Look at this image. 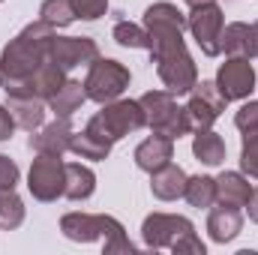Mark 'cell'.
Segmentation results:
<instances>
[{
    "label": "cell",
    "mask_w": 258,
    "mask_h": 255,
    "mask_svg": "<svg viewBox=\"0 0 258 255\" xmlns=\"http://www.w3.org/2000/svg\"><path fill=\"white\" fill-rule=\"evenodd\" d=\"M144 27L150 33V54L165 90H171L174 96L189 93L198 81V66L183 42L186 15L174 3L159 0L144 9Z\"/></svg>",
    "instance_id": "6da1fadb"
},
{
    "label": "cell",
    "mask_w": 258,
    "mask_h": 255,
    "mask_svg": "<svg viewBox=\"0 0 258 255\" xmlns=\"http://www.w3.org/2000/svg\"><path fill=\"white\" fill-rule=\"evenodd\" d=\"M51 36H54V27L39 18V21H30L15 39H9V45L0 51V84H3V90L18 87L21 81H27L48 60Z\"/></svg>",
    "instance_id": "7a4b0ae2"
},
{
    "label": "cell",
    "mask_w": 258,
    "mask_h": 255,
    "mask_svg": "<svg viewBox=\"0 0 258 255\" xmlns=\"http://www.w3.org/2000/svg\"><path fill=\"white\" fill-rule=\"evenodd\" d=\"M138 102L144 108V123L150 126V132L165 135L171 141H177V138H183V135L192 132L186 108H180L174 102V93L171 90H147Z\"/></svg>",
    "instance_id": "3957f363"
},
{
    "label": "cell",
    "mask_w": 258,
    "mask_h": 255,
    "mask_svg": "<svg viewBox=\"0 0 258 255\" xmlns=\"http://www.w3.org/2000/svg\"><path fill=\"white\" fill-rule=\"evenodd\" d=\"M144 123V108L138 99H114V102H105L99 114H93L87 120V129H93L96 135L108 138L111 144L126 138L132 132H138Z\"/></svg>",
    "instance_id": "277c9868"
},
{
    "label": "cell",
    "mask_w": 258,
    "mask_h": 255,
    "mask_svg": "<svg viewBox=\"0 0 258 255\" xmlns=\"http://www.w3.org/2000/svg\"><path fill=\"white\" fill-rule=\"evenodd\" d=\"M129 69L120 60H108V57H96L90 69H87V78H84V93L87 99L105 105V102H114L123 96V90L129 87Z\"/></svg>",
    "instance_id": "5b68a950"
},
{
    "label": "cell",
    "mask_w": 258,
    "mask_h": 255,
    "mask_svg": "<svg viewBox=\"0 0 258 255\" xmlns=\"http://www.w3.org/2000/svg\"><path fill=\"white\" fill-rule=\"evenodd\" d=\"M186 27L198 42L201 54L219 57L222 54V30H225V15L216 3H198L186 15Z\"/></svg>",
    "instance_id": "8992f818"
},
{
    "label": "cell",
    "mask_w": 258,
    "mask_h": 255,
    "mask_svg": "<svg viewBox=\"0 0 258 255\" xmlns=\"http://www.w3.org/2000/svg\"><path fill=\"white\" fill-rule=\"evenodd\" d=\"M27 189L36 201H57L66 189V162L60 156H45L36 153L27 171Z\"/></svg>",
    "instance_id": "52a82bcc"
},
{
    "label": "cell",
    "mask_w": 258,
    "mask_h": 255,
    "mask_svg": "<svg viewBox=\"0 0 258 255\" xmlns=\"http://www.w3.org/2000/svg\"><path fill=\"white\" fill-rule=\"evenodd\" d=\"M192 231L195 225L177 213H150L141 222V237H144L147 249H171L177 240H183Z\"/></svg>",
    "instance_id": "ba28073f"
},
{
    "label": "cell",
    "mask_w": 258,
    "mask_h": 255,
    "mask_svg": "<svg viewBox=\"0 0 258 255\" xmlns=\"http://www.w3.org/2000/svg\"><path fill=\"white\" fill-rule=\"evenodd\" d=\"M60 231H63L66 240L93 243L99 237L123 234V225L114 216H105V213H66L63 219H60Z\"/></svg>",
    "instance_id": "9c48e42d"
},
{
    "label": "cell",
    "mask_w": 258,
    "mask_h": 255,
    "mask_svg": "<svg viewBox=\"0 0 258 255\" xmlns=\"http://www.w3.org/2000/svg\"><path fill=\"white\" fill-rule=\"evenodd\" d=\"M225 96L219 93L216 81H195V87L189 90V102H186V114H189V123L192 132L198 129H210L219 114L225 111Z\"/></svg>",
    "instance_id": "30bf717a"
},
{
    "label": "cell",
    "mask_w": 258,
    "mask_h": 255,
    "mask_svg": "<svg viewBox=\"0 0 258 255\" xmlns=\"http://www.w3.org/2000/svg\"><path fill=\"white\" fill-rule=\"evenodd\" d=\"M216 87L225 102L249 99L255 90V66L249 63V57H228L216 72Z\"/></svg>",
    "instance_id": "8fae6325"
},
{
    "label": "cell",
    "mask_w": 258,
    "mask_h": 255,
    "mask_svg": "<svg viewBox=\"0 0 258 255\" xmlns=\"http://www.w3.org/2000/svg\"><path fill=\"white\" fill-rule=\"evenodd\" d=\"M99 57V45L90 36H51L48 42V60L57 63L63 72H72L75 66H90Z\"/></svg>",
    "instance_id": "7c38bea8"
},
{
    "label": "cell",
    "mask_w": 258,
    "mask_h": 255,
    "mask_svg": "<svg viewBox=\"0 0 258 255\" xmlns=\"http://www.w3.org/2000/svg\"><path fill=\"white\" fill-rule=\"evenodd\" d=\"M75 129L69 123V117H54L51 123H42L30 135V150L33 153H45V156H63L72 144Z\"/></svg>",
    "instance_id": "4fadbf2b"
},
{
    "label": "cell",
    "mask_w": 258,
    "mask_h": 255,
    "mask_svg": "<svg viewBox=\"0 0 258 255\" xmlns=\"http://www.w3.org/2000/svg\"><path fill=\"white\" fill-rule=\"evenodd\" d=\"M63 81H66L63 69L57 63H51V60H45L27 81H21L18 87H9L6 93H27V96H36V99H45V102H48V99L63 87Z\"/></svg>",
    "instance_id": "5bb4252c"
},
{
    "label": "cell",
    "mask_w": 258,
    "mask_h": 255,
    "mask_svg": "<svg viewBox=\"0 0 258 255\" xmlns=\"http://www.w3.org/2000/svg\"><path fill=\"white\" fill-rule=\"evenodd\" d=\"M174 159V141L171 138H165V135H150V138H144L138 147H135V165L141 168V171H147V174H153L156 168H162V165H168Z\"/></svg>",
    "instance_id": "9a60e30c"
},
{
    "label": "cell",
    "mask_w": 258,
    "mask_h": 255,
    "mask_svg": "<svg viewBox=\"0 0 258 255\" xmlns=\"http://www.w3.org/2000/svg\"><path fill=\"white\" fill-rule=\"evenodd\" d=\"M48 102L45 99H36V96H27V93H6V108L12 111L15 123L27 132H36V129L45 123V108Z\"/></svg>",
    "instance_id": "2e32d148"
},
{
    "label": "cell",
    "mask_w": 258,
    "mask_h": 255,
    "mask_svg": "<svg viewBox=\"0 0 258 255\" xmlns=\"http://www.w3.org/2000/svg\"><path fill=\"white\" fill-rule=\"evenodd\" d=\"M243 228V213L240 207H228V204H219L210 210L207 216V231H210V240L213 243H231Z\"/></svg>",
    "instance_id": "e0dca14e"
},
{
    "label": "cell",
    "mask_w": 258,
    "mask_h": 255,
    "mask_svg": "<svg viewBox=\"0 0 258 255\" xmlns=\"http://www.w3.org/2000/svg\"><path fill=\"white\" fill-rule=\"evenodd\" d=\"M183 189H186V171L174 162H168L150 174V192L159 201H177V198H183Z\"/></svg>",
    "instance_id": "ac0fdd59"
},
{
    "label": "cell",
    "mask_w": 258,
    "mask_h": 255,
    "mask_svg": "<svg viewBox=\"0 0 258 255\" xmlns=\"http://www.w3.org/2000/svg\"><path fill=\"white\" fill-rule=\"evenodd\" d=\"M252 195V183L246 174L240 171H222L216 177V201L219 204H228V207H246Z\"/></svg>",
    "instance_id": "d6986e66"
},
{
    "label": "cell",
    "mask_w": 258,
    "mask_h": 255,
    "mask_svg": "<svg viewBox=\"0 0 258 255\" xmlns=\"http://www.w3.org/2000/svg\"><path fill=\"white\" fill-rule=\"evenodd\" d=\"M96 192V174L93 168L81 162H66V189L63 195L69 201H87Z\"/></svg>",
    "instance_id": "ffe728a7"
},
{
    "label": "cell",
    "mask_w": 258,
    "mask_h": 255,
    "mask_svg": "<svg viewBox=\"0 0 258 255\" xmlns=\"http://www.w3.org/2000/svg\"><path fill=\"white\" fill-rule=\"evenodd\" d=\"M84 99H87V93H84V84L81 81H72V78H66L63 87L48 99V111L54 114V117H72L81 105H84Z\"/></svg>",
    "instance_id": "44dd1931"
},
{
    "label": "cell",
    "mask_w": 258,
    "mask_h": 255,
    "mask_svg": "<svg viewBox=\"0 0 258 255\" xmlns=\"http://www.w3.org/2000/svg\"><path fill=\"white\" fill-rule=\"evenodd\" d=\"M69 150H72L75 156H81V159L102 162V159H108V153H111V141H108V138H102V135H96L93 129L84 126L81 132H75V135H72Z\"/></svg>",
    "instance_id": "7402d4cb"
},
{
    "label": "cell",
    "mask_w": 258,
    "mask_h": 255,
    "mask_svg": "<svg viewBox=\"0 0 258 255\" xmlns=\"http://www.w3.org/2000/svg\"><path fill=\"white\" fill-rule=\"evenodd\" d=\"M192 153H195L198 162L216 168V165L225 162V141H222L213 129H198L195 138H192Z\"/></svg>",
    "instance_id": "603a6c76"
},
{
    "label": "cell",
    "mask_w": 258,
    "mask_h": 255,
    "mask_svg": "<svg viewBox=\"0 0 258 255\" xmlns=\"http://www.w3.org/2000/svg\"><path fill=\"white\" fill-rule=\"evenodd\" d=\"M222 51L228 57H252V30L243 21H231L222 30Z\"/></svg>",
    "instance_id": "cb8c5ba5"
},
{
    "label": "cell",
    "mask_w": 258,
    "mask_h": 255,
    "mask_svg": "<svg viewBox=\"0 0 258 255\" xmlns=\"http://www.w3.org/2000/svg\"><path fill=\"white\" fill-rule=\"evenodd\" d=\"M183 198L192 204V207H213L216 204V177H207V174H195L186 177V189Z\"/></svg>",
    "instance_id": "d4e9b609"
},
{
    "label": "cell",
    "mask_w": 258,
    "mask_h": 255,
    "mask_svg": "<svg viewBox=\"0 0 258 255\" xmlns=\"http://www.w3.org/2000/svg\"><path fill=\"white\" fill-rule=\"evenodd\" d=\"M24 222V201L15 195V189H0V228L15 231Z\"/></svg>",
    "instance_id": "484cf974"
},
{
    "label": "cell",
    "mask_w": 258,
    "mask_h": 255,
    "mask_svg": "<svg viewBox=\"0 0 258 255\" xmlns=\"http://www.w3.org/2000/svg\"><path fill=\"white\" fill-rule=\"evenodd\" d=\"M39 18H42L45 24H51V27H69L78 15H75L72 0H42Z\"/></svg>",
    "instance_id": "4316f807"
},
{
    "label": "cell",
    "mask_w": 258,
    "mask_h": 255,
    "mask_svg": "<svg viewBox=\"0 0 258 255\" xmlns=\"http://www.w3.org/2000/svg\"><path fill=\"white\" fill-rule=\"evenodd\" d=\"M111 36L123 48H147L150 51V33H147V27H138L132 21H117L114 30H111Z\"/></svg>",
    "instance_id": "83f0119b"
},
{
    "label": "cell",
    "mask_w": 258,
    "mask_h": 255,
    "mask_svg": "<svg viewBox=\"0 0 258 255\" xmlns=\"http://www.w3.org/2000/svg\"><path fill=\"white\" fill-rule=\"evenodd\" d=\"M240 171L246 177L258 180V132L243 135V147H240Z\"/></svg>",
    "instance_id": "f1b7e54d"
},
{
    "label": "cell",
    "mask_w": 258,
    "mask_h": 255,
    "mask_svg": "<svg viewBox=\"0 0 258 255\" xmlns=\"http://www.w3.org/2000/svg\"><path fill=\"white\" fill-rule=\"evenodd\" d=\"M234 126L240 129L243 135L258 132V99H249V102H243V105L237 108V114H234Z\"/></svg>",
    "instance_id": "f546056e"
},
{
    "label": "cell",
    "mask_w": 258,
    "mask_h": 255,
    "mask_svg": "<svg viewBox=\"0 0 258 255\" xmlns=\"http://www.w3.org/2000/svg\"><path fill=\"white\" fill-rule=\"evenodd\" d=\"M72 6H75V15L84 21H96L108 12V0H72Z\"/></svg>",
    "instance_id": "4dcf8cb0"
},
{
    "label": "cell",
    "mask_w": 258,
    "mask_h": 255,
    "mask_svg": "<svg viewBox=\"0 0 258 255\" xmlns=\"http://www.w3.org/2000/svg\"><path fill=\"white\" fill-rule=\"evenodd\" d=\"M18 177H21L18 165H15L9 156L0 153V189H15V186H18Z\"/></svg>",
    "instance_id": "1f68e13d"
},
{
    "label": "cell",
    "mask_w": 258,
    "mask_h": 255,
    "mask_svg": "<svg viewBox=\"0 0 258 255\" xmlns=\"http://www.w3.org/2000/svg\"><path fill=\"white\" fill-rule=\"evenodd\" d=\"M171 252L174 255H204V243L198 240V234H186L183 240H177L174 246H171Z\"/></svg>",
    "instance_id": "d6a6232c"
},
{
    "label": "cell",
    "mask_w": 258,
    "mask_h": 255,
    "mask_svg": "<svg viewBox=\"0 0 258 255\" xmlns=\"http://www.w3.org/2000/svg\"><path fill=\"white\" fill-rule=\"evenodd\" d=\"M105 252L114 255V252H135V246H132V240H129L126 234H114V237H105Z\"/></svg>",
    "instance_id": "836d02e7"
},
{
    "label": "cell",
    "mask_w": 258,
    "mask_h": 255,
    "mask_svg": "<svg viewBox=\"0 0 258 255\" xmlns=\"http://www.w3.org/2000/svg\"><path fill=\"white\" fill-rule=\"evenodd\" d=\"M15 117H12V111L6 108V105H0V141H9L12 138V132H15Z\"/></svg>",
    "instance_id": "e575fe53"
},
{
    "label": "cell",
    "mask_w": 258,
    "mask_h": 255,
    "mask_svg": "<svg viewBox=\"0 0 258 255\" xmlns=\"http://www.w3.org/2000/svg\"><path fill=\"white\" fill-rule=\"evenodd\" d=\"M246 210H249V219L258 225V186H252V195L246 201Z\"/></svg>",
    "instance_id": "d590c367"
},
{
    "label": "cell",
    "mask_w": 258,
    "mask_h": 255,
    "mask_svg": "<svg viewBox=\"0 0 258 255\" xmlns=\"http://www.w3.org/2000/svg\"><path fill=\"white\" fill-rule=\"evenodd\" d=\"M249 30H252V57H258V21L249 24Z\"/></svg>",
    "instance_id": "8d00e7d4"
},
{
    "label": "cell",
    "mask_w": 258,
    "mask_h": 255,
    "mask_svg": "<svg viewBox=\"0 0 258 255\" xmlns=\"http://www.w3.org/2000/svg\"><path fill=\"white\" fill-rule=\"evenodd\" d=\"M183 3H189V6H198V3H213V0H183Z\"/></svg>",
    "instance_id": "74e56055"
},
{
    "label": "cell",
    "mask_w": 258,
    "mask_h": 255,
    "mask_svg": "<svg viewBox=\"0 0 258 255\" xmlns=\"http://www.w3.org/2000/svg\"><path fill=\"white\" fill-rule=\"evenodd\" d=\"M0 3H3V0H0Z\"/></svg>",
    "instance_id": "f35d334b"
}]
</instances>
